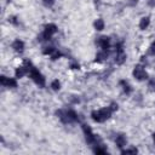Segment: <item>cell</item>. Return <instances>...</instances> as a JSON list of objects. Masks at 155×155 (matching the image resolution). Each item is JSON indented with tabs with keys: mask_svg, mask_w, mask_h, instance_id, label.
<instances>
[{
	"mask_svg": "<svg viewBox=\"0 0 155 155\" xmlns=\"http://www.w3.org/2000/svg\"><path fill=\"white\" fill-rule=\"evenodd\" d=\"M26 64H27V68H28V74H29V76L33 79L34 83L38 85L39 87H45V78L42 76L41 73L36 69L31 62L26 61Z\"/></svg>",
	"mask_w": 155,
	"mask_h": 155,
	"instance_id": "6da1fadb",
	"label": "cell"
},
{
	"mask_svg": "<svg viewBox=\"0 0 155 155\" xmlns=\"http://www.w3.org/2000/svg\"><path fill=\"white\" fill-rule=\"evenodd\" d=\"M149 87H150V90L155 91V79H153L150 83H149Z\"/></svg>",
	"mask_w": 155,
	"mask_h": 155,
	"instance_id": "d4e9b609",
	"label": "cell"
},
{
	"mask_svg": "<svg viewBox=\"0 0 155 155\" xmlns=\"http://www.w3.org/2000/svg\"><path fill=\"white\" fill-rule=\"evenodd\" d=\"M97 44L103 50H108L109 46H110V39L108 38V36H101V38L98 39V41H97Z\"/></svg>",
	"mask_w": 155,
	"mask_h": 155,
	"instance_id": "8992f818",
	"label": "cell"
},
{
	"mask_svg": "<svg viewBox=\"0 0 155 155\" xmlns=\"http://www.w3.org/2000/svg\"><path fill=\"white\" fill-rule=\"evenodd\" d=\"M120 85H122V86H124V91L126 92V93H130V92H131V87H130V85L126 83V81L121 80V81H120Z\"/></svg>",
	"mask_w": 155,
	"mask_h": 155,
	"instance_id": "e0dca14e",
	"label": "cell"
},
{
	"mask_svg": "<svg viewBox=\"0 0 155 155\" xmlns=\"http://www.w3.org/2000/svg\"><path fill=\"white\" fill-rule=\"evenodd\" d=\"M7 1H10V0H7Z\"/></svg>",
	"mask_w": 155,
	"mask_h": 155,
	"instance_id": "f1b7e54d",
	"label": "cell"
},
{
	"mask_svg": "<svg viewBox=\"0 0 155 155\" xmlns=\"http://www.w3.org/2000/svg\"><path fill=\"white\" fill-rule=\"evenodd\" d=\"M149 23H150V19H149L148 17H143V18L141 19V22H139V28H141L142 31H144V29L148 28Z\"/></svg>",
	"mask_w": 155,
	"mask_h": 155,
	"instance_id": "4fadbf2b",
	"label": "cell"
},
{
	"mask_svg": "<svg viewBox=\"0 0 155 155\" xmlns=\"http://www.w3.org/2000/svg\"><path fill=\"white\" fill-rule=\"evenodd\" d=\"M149 5H150V6H155V1H154V0H152V1H149Z\"/></svg>",
	"mask_w": 155,
	"mask_h": 155,
	"instance_id": "4316f807",
	"label": "cell"
},
{
	"mask_svg": "<svg viewBox=\"0 0 155 155\" xmlns=\"http://www.w3.org/2000/svg\"><path fill=\"white\" fill-rule=\"evenodd\" d=\"M61 56H62V54L60 52V51H56V50H55V52L51 55V60H52V61H56V60H58V58H60Z\"/></svg>",
	"mask_w": 155,
	"mask_h": 155,
	"instance_id": "ac0fdd59",
	"label": "cell"
},
{
	"mask_svg": "<svg viewBox=\"0 0 155 155\" xmlns=\"http://www.w3.org/2000/svg\"><path fill=\"white\" fill-rule=\"evenodd\" d=\"M12 49L16 51V52H22V51H23V49H24V42L22 41V40H19V39L15 40L12 42Z\"/></svg>",
	"mask_w": 155,
	"mask_h": 155,
	"instance_id": "52a82bcc",
	"label": "cell"
},
{
	"mask_svg": "<svg viewBox=\"0 0 155 155\" xmlns=\"http://www.w3.org/2000/svg\"><path fill=\"white\" fill-rule=\"evenodd\" d=\"M95 28L97 29V31H103V29H104V21L103 19H97L95 22Z\"/></svg>",
	"mask_w": 155,
	"mask_h": 155,
	"instance_id": "9a60e30c",
	"label": "cell"
},
{
	"mask_svg": "<svg viewBox=\"0 0 155 155\" xmlns=\"http://www.w3.org/2000/svg\"><path fill=\"white\" fill-rule=\"evenodd\" d=\"M51 87H52V90L55 91H58L61 88V83L58 80H54L52 83H51Z\"/></svg>",
	"mask_w": 155,
	"mask_h": 155,
	"instance_id": "2e32d148",
	"label": "cell"
},
{
	"mask_svg": "<svg viewBox=\"0 0 155 155\" xmlns=\"http://www.w3.org/2000/svg\"><path fill=\"white\" fill-rule=\"evenodd\" d=\"M109 109L112 110V112H115V110H117V104H116V103H112L110 107H109Z\"/></svg>",
	"mask_w": 155,
	"mask_h": 155,
	"instance_id": "603a6c76",
	"label": "cell"
},
{
	"mask_svg": "<svg viewBox=\"0 0 155 155\" xmlns=\"http://www.w3.org/2000/svg\"><path fill=\"white\" fill-rule=\"evenodd\" d=\"M44 32L47 33V34H50V35H52V34H55V33L57 32V27H56V24L50 23V24H47V26L45 27V31H44Z\"/></svg>",
	"mask_w": 155,
	"mask_h": 155,
	"instance_id": "8fae6325",
	"label": "cell"
},
{
	"mask_svg": "<svg viewBox=\"0 0 155 155\" xmlns=\"http://www.w3.org/2000/svg\"><path fill=\"white\" fill-rule=\"evenodd\" d=\"M110 114H112V110L108 108H103L101 110H95V112L91 113V116H92V119L95 121H97V122H103V121H106L108 120L109 117H110Z\"/></svg>",
	"mask_w": 155,
	"mask_h": 155,
	"instance_id": "7a4b0ae2",
	"label": "cell"
},
{
	"mask_svg": "<svg viewBox=\"0 0 155 155\" xmlns=\"http://www.w3.org/2000/svg\"><path fill=\"white\" fill-rule=\"evenodd\" d=\"M133 76L137 79V80H145L148 78V74H147V72L143 69L142 65H137L133 70Z\"/></svg>",
	"mask_w": 155,
	"mask_h": 155,
	"instance_id": "277c9868",
	"label": "cell"
},
{
	"mask_svg": "<svg viewBox=\"0 0 155 155\" xmlns=\"http://www.w3.org/2000/svg\"><path fill=\"white\" fill-rule=\"evenodd\" d=\"M42 3H44V5L45 6H52L54 5V3H55V0H42Z\"/></svg>",
	"mask_w": 155,
	"mask_h": 155,
	"instance_id": "7402d4cb",
	"label": "cell"
},
{
	"mask_svg": "<svg viewBox=\"0 0 155 155\" xmlns=\"http://www.w3.org/2000/svg\"><path fill=\"white\" fill-rule=\"evenodd\" d=\"M153 139H154V144H155V133L153 135Z\"/></svg>",
	"mask_w": 155,
	"mask_h": 155,
	"instance_id": "83f0119b",
	"label": "cell"
},
{
	"mask_svg": "<svg viewBox=\"0 0 155 155\" xmlns=\"http://www.w3.org/2000/svg\"><path fill=\"white\" fill-rule=\"evenodd\" d=\"M149 52H150V55L155 56V42H153V44H152V46H150V50H149Z\"/></svg>",
	"mask_w": 155,
	"mask_h": 155,
	"instance_id": "cb8c5ba5",
	"label": "cell"
},
{
	"mask_svg": "<svg viewBox=\"0 0 155 155\" xmlns=\"http://www.w3.org/2000/svg\"><path fill=\"white\" fill-rule=\"evenodd\" d=\"M96 154H106L107 153V149H104V148H99V147H97V148H95V150H93Z\"/></svg>",
	"mask_w": 155,
	"mask_h": 155,
	"instance_id": "d6986e66",
	"label": "cell"
},
{
	"mask_svg": "<svg viewBox=\"0 0 155 155\" xmlns=\"http://www.w3.org/2000/svg\"><path fill=\"white\" fill-rule=\"evenodd\" d=\"M70 68H73V69H79V64L78 63H73L70 65Z\"/></svg>",
	"mask_w": 155,
	"mask_h": 155,
	"instance_id": "484cf974",
	"label": "cell"
},
{
	"mask_svg": "<svg viewBox=\"0 0 155 155\" xmlns=\"http://www.w3.org/2000/svg\"><path fill=\"white\" fill-rule=\"evenodd\" d=\"M0 83H1L3 86H6V87H17V81L15 79H11V78H6V76H1L0 78Z\"/></svg>",
	"mask_w": 155,
	"mask_h": 155,
	"instance_id": "5b68a950",
	"label": "cell"
},
{
	"mask_svg": "<svg viewBox=\"0 0 155 155\" xmlns=\"http://www.w3.org/2000/svg\"><path fill=\"white\" fill-rule=\"evenodd\" d=\"M121 153H122V154H136V153H137V149H136V148H132V149H126V150H122Z\"/></svg>",
	"mask_w": 155,
	"mask_h": 155,
	"instance_id": "44dd1931",
	"label": "cell"
},
{
	"mask_svg": "<svg viewBox=\"0 0 155 155\" xmlns=\"http://www.w3.org/2000/svg\"><path fill=\"white\" fill-rule=\"evenodd\" d=\"M27 73H28V68H26V67H19V68L16 69V78L24 76Z\"/></svg>",
	"mask_w": 155,
	"mask_h": 155,
	"instance_id": "5bb4252c",
	"label": "cell"
},
{
	"mask_svg": "<svg viewBox=\"0 0 155 155\" xmlns=\"http://www.w3.org/2000/svg\"><path fill=\"white\" fill-rule=\"evenodd\" d=\"M106 58H108V50H103L102 52H99L97 56H96V62H101L103 60H106Z\"/></svg>",
	"mask_w": 155,
	"mask_h": 155,
	"instance_id": "7c38bea8",
	"label": "cell"
},
{
	"mask_svg": "<svg viewBox=\"0 0 155 155\" xmlns=\"http://www.w3.org/2000/svg\"><path fill=\"white\" fill-rule=\"evenodd\" d=\"M67 116H68V120L69 122H73V121H78L79 117H78V114L74 112V110H67Z\"/></svg>",
	"mask_w": 155,
	"mask_h": 155,
	"instance_id": "30bf717a",
	"label": "cell"
},
{
	"mask_svg": "<svg viewBox=\"0 0 155 155\" xmlns=\"http://www.w3.org/2000/svg\"><path fill=\"white\" fill-rule=\"evenodd\" d=\"M83 130H84V133L86 136L87 143H96V142H97L98 137L92 133V130H91L90 126H87V125H83Z\"/></svg>",
	"mask_w": 155,
	"mask_h": 155,
	"instance_id": "3957f363",
	"label": "cell"
},
{
	"mask_svg": "<svg viewBox=\"0 0 155 155\" xmlns=\"http://www.w3.org/2000/svg\"><path fill=\"white\" fill-rule=\"evenodd\" d=\"M55 52L54 47H46V50H44V55H52Z\"/></svg>",
	"mask_w": 155,
	"mask_h": 155,
	"instance_id": "ffe728a7",
	"label": "cell"
},
{
	"mask_svg": "<svg viewBox=\"0 0 155 155\" xmlns=\"http://www.w3.org/2000/svg\"><path fill=\"white\" fill-rule=\"evenodd\" d=\"M126 60V55L124 54V50H120V51H116V57H115V62L117 64H122Z\"/></svg>",
	"mask_w": 155,
	"mask_h": 155,
	"instance_id": "ba28073f",
	"label": "cell"
},
{
	"mask_svg": "<svg viewBox=\"0 0 155 155\" xmlns=\"http://www.w3.org/2000/svg\"><path fill=\"white\" fill-rule=\"evenodd\" d=\"M115 142H116V145L119 147V148H122L124 145H126V137H125L124 135H119L116 137Z\"/></svg>",
	"mask_w": 155,
	"mask_h": 155,
	"instance_id": "9c48e42d",
	"label": "cell"
}]
</instances>
